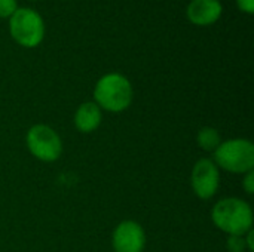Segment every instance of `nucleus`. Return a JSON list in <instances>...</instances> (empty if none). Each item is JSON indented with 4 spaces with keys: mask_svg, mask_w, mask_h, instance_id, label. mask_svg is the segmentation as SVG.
<instances>
[{
    "mask_svg": "<svg viewBox=\"0 0 254 252\" xmlns=\"http://www.w3.org/2000/svg\"><path fill=\"white\" fill-rule=\"evenodd\" d=\"M101 120H103V111L94 101L80 104L74 113V126L82 134L94 132L101 125Z\"/></svg>",
    "mask_w": 254,
    "mask_h": 252,
    "instance_id": "nucleus-9",
    "label": "nucleus"
},
{
    "mask_svg": "<svg viewBox=\"0 0 254 252\" xmlns=\"http://www.w3.org/2000/svg\"><path fill=\"white\" fill-rule=\"evenodd\" d=\"M9 33L22 48L33 49L43 42L45 22L39 12L30 7H18L9 18Z\"/></svg>",
    "mask_w": 254,
    "mask_h": 252,
    "instance_id": "nucleus-4",
    "label": "nucleus"
},
{
    "mask_svg": "<svg viewBox=\"0 0 254 252\" xmlns=\"http://www.w3.org/2000/svg\"><path fill=\"white\" fill-rule=\"evenodd\" d=\"M217 168L231 174H246L254 168V144L246 138L222 141L213 153Z\"/></svg>",
    "mask_w": 254,
    "mask_h": 252,
    "instance_id": "nucleus-3",
    "label": "nucleus"
},
{
    "mask_svg": "<svg viewBox=\"0 0 254 252\" xmlns=\"http://www.w3.org/2000/svg\"><path fill=\"white\" fill-rule=\"evenodd\" d=\"M211 220L229 236H244L253 229V209L240 198H225L213 206Z\"/></svg>",
    "mask_w": 254,
    "mask_h": 252,
    "instance_id": "nucleus-1",
    "label": "nucleus"
},
{
    "mask_svg": "<svg viewBox=\"0 0 254 252\" xmlns=\"http://www.w3.org/2000/svg\"><path fill=\"white\" fill-rule=\"evenodd\" d=\"M244 239H246V245H247V251L253 252L254 251V232L253 229L250 232H247L244 235Z\"/></svg>",
    "mask_w": 254,
    "mask_h": 252,
    "instance_id": "nucleus-15",
    "label": "nucleus"
},
{
    "mask_svg": "<svg viewBox=\"0 0 254 252\" xmlns=\"http://www.w3.org/2000/svg\"><path fill=\"white\" fill-rule=\"evenodd\" d=\"M223 12L220 0H192L188 4L186 15L188 19L199 27H207L216 24Z\"/></svg>",
    "mask_w": 254,
    "mask_h": 252,
    "instance_id": "nucleus-8",
    "label": "nucleus"
},
{
    "mask_svg": "<svg viewBox=\"0 0 254 252\" xmlns=\"http://www.w3.org/2000/svg\"><path fill=\"white\" fill-rule=\"evenodd\" d=\"M190 186L193 193L202 201H208L217 193L220 186V172L213 159L204 157L193 165Z\"/></svg>",
    "mask_w": 254,
    "mask_h": 252,
    "instance_id": "nucleus-6",
    "label": "nucleus"
},
{
    "mask_svg": "<svg viewBox=\"0 0 254 252\" xmlns=\"http://www.w3.org/2000/svg\"><path fill=\"white\" fill-rule=\"evenodd\" d=\"M28 151L42 162H55L63 153V141L55 129L48 125H34L25 137Z\"/></svg>",
    "mask_w": 254,
    "mask_h": 252,
    "instance_id": "nucleus-5",
    "label": "nucleus"
},
{
    "mask_svg": "<svg viewBox=\"0 0 254 252\" xmlns=\"http://www.w3.org/2000/svg\"><path fill=\"white\" fill-rule=\"evenodd\" d=\"M243 189L246 190L247 195H253L254 193V172L249 171L244 174V180H243Z\"/></svg>",
    "mask_w": 254,
    "mask_h": 252,
    "instance_id": "nucleus-13",
    "label": "nucleus"
},
{
    "mask_svg": "<svg viewBox=\"0 0 254 252\" xmlns=\"http://www.w3.org/2000/svg\"><path fill=\"white\" fill-rule=\"evenodd\" d=\"M18 9L16 0H0V19H9Z\"/></svg>",
    "mask_w": 254,
    "mask_h": 252,
    "instance_id": "nucleus-12",
    "label": "nucleus"
},
{
    "mask_svg": "<svg viewBox=\"0 0 254 252\" xmlns=\"http://www.w3.org/2000/svg\"><path fill=\"white\" fill-rule=\"evenodd\" d=\"M237 4L240 10H243L244 13H249V15L254 13V0H237Z\"/></svg>",
    "mask_w": 254,
    "mask_h": 252,
    "instance_id": "nucleus-14",
    "label": "nucleus"
},
{
    "mask_svg": "<svg viewBox=\"0 0 254 252\" xmlns=\"http://www.w3.org/2000/svg\"><path fill=\"white\" fill-rule=\"evenodd\" d=\"M112 245L115 252H143L146 247V233L137 221L125 220L113 230Z\"/></svg>",
    "mask_w": 254,
    "mask_h": 252,
    "instance_id": "nucleus-7",
    "label": "nucleus"
},
{
    "mask_svg": "<svg viewBox=\"0 0 254 252\" xmlns=\"http://www.w3.org/2000/svg\"><path fill=\"white\" fill-rule=\"evenodd\" d=\"M196 143L204 151H216V149L222 144V137L216 128L204 126L196 134Z\"/></svg>",
    "mask_w": 254,
    "mask_h": 252,
    "instance_id": "nucleus-10",
    "label": "nucleus"
},
{
    "mask_svg": "<svg viewBox=\"0 0 254 252\" xmlns=\"http://www.w3.org/2000/svg\"><path fill=\"white\" fill-rule=\"evenodd\" d=\"M131 82L121 73H107L98 79L94 88V102L106 111H125L132 102Z\"/></svg>",
    "mask_w": 254,
    "mask_h": 252,
    "instance_id": "nucleus-2",
    "label": "nucleus"
},
{
    "mask_svg": "<svg viewBox=\"0 0 254 252\" xmlns=\"http://www.w3.org/2000/svg\"><path fill=\"white\" fill-rule=\"evenodd\" d=\"M33 1H34V0H33Z\"/></svg>",
    "mask_w": 254,
    "mask_h": 252,
    "instance_id": "nucleus-16",
    "label": "nucleus"
},
{
    "mask_svg": "<svg viewBox=\"0 0 254 252\" xmlns=\"http://www.w3.org/2000/svg\"><path fill=\"white\" fill-rule=\"evenodd\" d=\"M226 248L229 252H246L247 245L244 236H229L226 241Z\"/></svg>",
    "mask_w": 254,
    "mask_h": 252,
    "instance_id": "nucleus-11",
    "label": "nucleus"
}]
</instances>
